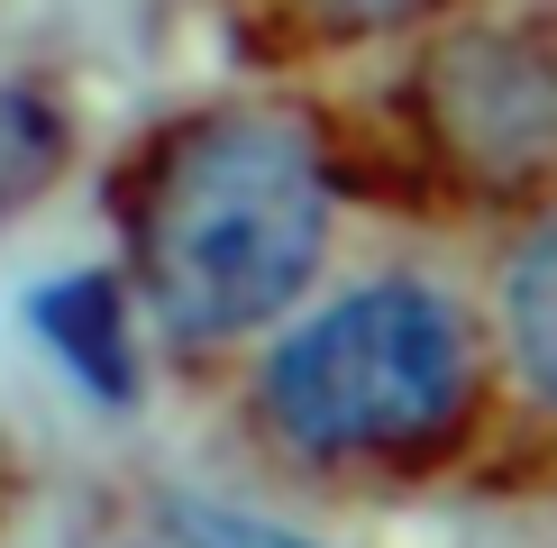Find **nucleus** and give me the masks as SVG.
Masks as SVG:
<instances>
[{"instance_id":"1","label":"nucleus","mask_w":557,"mask_h":548,"mask_svg":"<svg viewBox=\"0 0 557 548\" xmlns=\"http://www.w3.org/2000/svg\"><path fill=\"white\" fill-rule=\"evenodd\" d=\"M330 183L284 120H211L174 137L147 192V292L183 338L274 320L320 265Z\"/></svg>"},{"instance_id":"2","label":"nucleus","mask_w":557,"mask_h":548,"mask_svg":"<svg viewBox=\"0 0 557 548\" xmlns=\"http://www.w3.org/2000/svg\"><path fill=\"white\" fill-rule=\"evenodd\" d=\"M475 338L467 311L430 284H375L347 292L293 329L265 365V411L311 457H384L421 448L467 411Z\"/></svg>"},{"instance_id":"3","label":"nucleus","mask_w":557,"mask_h":548,"mask_svg":"<svg viewBox=\"0 0 557 548\" xmlns=\"http://www.w3.org/2000/svg\"><path fill=\"white\" fill-rule=\"evenodd\" d=\"M430 120L475 174H530L548 155V64L530 28L467 37L430 64Z\"/></svg>"},{"instance_id":"4","label":"nucleus","mask_w":557,"mask_h":548,"mask_svg":"<svg viewBox=\"0 0 557 548\" xmlns=\"http://www.w3.org/2000/svg\"><path fill=\"white\" fill-rule=\"evenodd\" d=\"M28 320L55 338V357L74 365L91 394H110V402L137 394L128 338H120V284H110V274H64V284H46L37 302H28Z\"/></svg>"},{"instance_id":"5","label":"nucleus","mask_w":557,"mask_h":548,"mask_svg":"<svg viewBox=\"0 0 557 548\" xmlns=\"http://www.w3.org/2000/svg\"><path fill=\"white\" fill-rule=\"evenodd\" d=\"M512 311H521V365H530V375H548V238L521 247V265H512Z\"/></svg>"},{"instance_id":"6","label":"nucleus","mask_w":557,"mask_h":548,"mask_svg":"<svg viewBox=\"0 0 557 548\" xmlns=\"http://www.w3.org/2000/svg\"><path fill=\"white\" fill-rule=\"evenodd\" d=\"M174 531L193 548H311V539L274 531V521H238V512H174Z\"/></svg>"},{"instance_id":"7","label":"nucleus","mask_w":557,"mask_h":548,"mask_svg":"<svg viewBox=\"0 0 557 548\" xmlns=\"http://www.w3.org/2000/svg\"><path fill=\"white\" fill-rule=\"evenodd\" d=\"M320 18H338V28H393V18H421L438 0H311Z\"/></svg>"}]
</instances>
